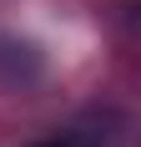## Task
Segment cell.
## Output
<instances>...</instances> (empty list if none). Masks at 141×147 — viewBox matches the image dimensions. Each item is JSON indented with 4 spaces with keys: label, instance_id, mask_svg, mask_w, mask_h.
Returning a JSON list of instances; mask_svg holds the SVG:
<instances>
[{
    "label": "cell",
    "instance_id": "6da1fadb",
    "mask_svg": "<svg viewBox=\"0 0 141 147\" xmlns=\"http://www.w3.org/2000/svg\"><path fill=\"white\" fill-rule=\"evenodd\" d=\"M30 147H70L66 137H51V142H30Z\"/></svg>",
    "mask_w": 141,
    "mask_h": 147
}]
</instances>
